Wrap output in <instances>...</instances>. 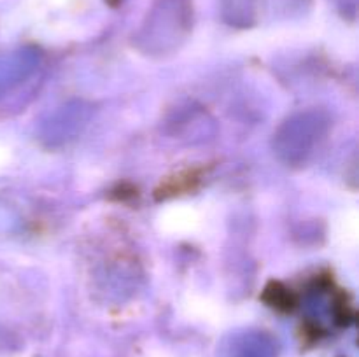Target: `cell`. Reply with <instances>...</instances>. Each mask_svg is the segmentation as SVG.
I'll return each mask as SVG.
<instances>
[{
	"label": "cell",
	"instance_id": "1",
	"mask_svg": "<svg viewBox=\"0 0 359 357\" xmlns=\"http://www.w3.org/2000/svg\"><path fill=\"white\" fill-rule=\"evenodd\" d=\"M203 174H205V170H203L202 167H195V168H184V170L163 178L161 184L158 186L156 189V198L167 200V198H172V196L186 195V192L195 191V189L200 186V182H202Z\"/></svg>",
	"mask_w": 359,
	"mask_h": 357
},
{
	"label": "cell",
	"instance_id": "2",
	"mask_svg": "<svg viewBox=\"0 0 359 357\" xmlns=\"http://www.w3.org/2000/svg\"><path fill=\"white\" fill-rule=\"evenodd\" d=\"M263 301L269 307L276 308L280 312H291L298 303V298L290 287H286L280 282H270L263 290Z\"/></svg>",
	"mask_w": 359,
	"mask_h": 357
}]
</instances>
